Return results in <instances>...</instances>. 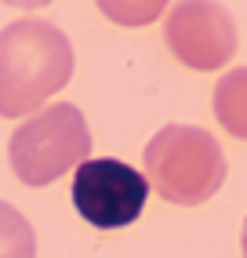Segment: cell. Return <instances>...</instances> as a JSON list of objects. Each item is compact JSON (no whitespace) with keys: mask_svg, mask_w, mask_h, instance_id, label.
I'll list each match as a JSON object with an SVG mask.
<instances>
[{"mask_svg":"<svg viewBox=\"0 0 247 258\" xmlns=\"http://www.w3.org/2000/svg\"><path fill=\"white\" fill-rule=\"evenodd\" d=\"M73 77V44L44 19H19L0 29V116L40 113Z\"/></svg>","mask_w":247,"mask_h":258,"instance_id":"1","label":"cell"},{"mask_svg":"<svg viewBox=\"0 0 247 258\" xmlns=\"http://www.w3.org/2000/svg\"><path fill=\"white\" fill-rule=\"evenodd\" d=\"M146 182L167 204L197 208L211 200L225 182V153L218 139L204 127L167 124L149 139L146 153Z\"/></svg>","mask_w":247,"mask_h":258,"instance_id":"2","label":"cell"},{"mask_svg":"<svg viewBox=\"0 0 247 258\" xmlns=\"http://www.w3.org/2000/svg\"><path fill=\"white\" fill-rule=\"evenodd\" d=\"M91 153V131L73 102H55L15 127L8 157L26 185H51L69 167H80Z\"/></svg>","mask_w":247,"mask_h":258,"instance_id":"3","label":"cell"},{"mask_svg":"<svg viewBox=\"0 0 247 258\" xmlns=\"http://www.w3.org/2000/svg\"><path fill=\"white\" fill-rule=\"evenodd\" d=\"M149 182L142 171L120 160H84L73 178V204L95 229H120L142 215Z\"/></svg>","mask_w":247,"mask_h":258,"instance_id":"4","label":"cell"},{"mask_svg":"<svg viewBox=\"0 0 247 258\" xmlns=\"http://www.w3.org/2000/svg\"><path fill=\"white\" fill-rule=\"evenodd\" d=\"M164 40L189 70H222L236 55V22L218 0H178L167 11Z\"/></svg>","mask_w":247,"mask_h":258,"instance_id":"5","label":"cell"},{"mask_svg":"<svg viewBox=\"0 0 247 258\" xmlns=\"http://www.w3.org/2000/svg\"><path fill=\"white\" fill-rule=\"evenodd\" d=\"M215 116L233 139L247 142V66L229 70L215 84Z\"/></svg>","mask_w":247,"mask_h":258,"instance_id":"6","label":"cell"},{"mask_svg":"<svg viewBox=\"0 0 247 258\" xmlns=\"http://www.w3.org/2000/svg\"><path fill=\"white\" fill-rule=\"evenodd\" d=\"M0 258H37L33 226L8 200H0Z\"/></svg>","mask_w":247,"mask_h":258,"instance_id":"7","label":"cell"},{"mask_svg":"<svg viewBox=\"0 0 247 258\" xmlns=\"http://www.w3.org/2000/svg\"><path fill=\"white\" fill-rule=\"evenodd\" d=\"M95 4L109 22L138 29V26H149V22L160 19L171 0H95Z\"/></svg>","mask_w":247,"mask_h":258,"instance_id":"8","label":"cell"},{"mask_svg":"<svg viewBox=\"0 0 247 258\" xmlns=\"http://www.w3.org/2000/svg\"><path fill=\"white\" fill-rule=\"evenodd\" d=\"M4 4H11V8H47L51 0H4Z\"/></svg>","mask_w":247,"mask_h":258,"instance_id":"9","label":"cell"},{"mask_svg":"<svg viewBox=\"0 0 247 258\" xmlns=\"http://www.w3.org/2000/svg\"><path fill=\"white\" fill-rule=\"evenodd\" d=\"M243 258H247V222H243Z\"/></svg>","mask_w":247,"mask_h":258,"instance_id":"10","label":"cell"}]
</instances>
